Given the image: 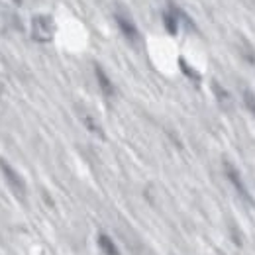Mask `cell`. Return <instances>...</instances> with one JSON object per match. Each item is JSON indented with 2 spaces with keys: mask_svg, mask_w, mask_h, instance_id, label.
Returning a JSON list of instances; mask_svg holds the SVG:
<instances>
[{
  "mask_svg": "<svg viewBox=\"0 0 255 255\" xmlns=\"http://www.w3.org/2000/svg\"><path fill=\"white\" fill-rule=\"evenodd\" d=\"M30 35L37 43H49L55 35V20L49 14H35L30 22Z\"/></svg>",
  "mask_w": 255,
  "mask_h": 255,
  "instance_id": "obj_1",
  "label": "cell"
},
{
  "mask_svg": "<svg viewBox=\"0 0 255 255\" xmlns=\"http://www.w3.org/2000/svg\"><path fill=\"white\" fill-rule=\"evenodd\" d=\"M0 173H2V177H4V181H6V185L10 187V191L14 192L20 200H26V196H28V187H26L24 177L12 167L10 161H6L4 157H0Z\"/></svg>",
  "mask_w": 255,
  "mask_h": 255,
  "instance_id": "obj_2",
  "label": "cell"
},
{
  "mask_svg": "<svg viewBox=\"0 0 255 255\" xmlns=\"http://www.w3.org/2000/svg\"><path fill=\"white\" fill-rule=\"evenodd\" d=\"M222 167H224V175H226V179L230 181V185L234 187V191L238 192L248 204H254V196H252V192H250V189H248V185L244 183V179H242L240 171L236 169V165L230 163L228 159H224Z\"/></svg>",
  "mask_w": 255,
  "mask_h": 255,
  "instance_id": "obj_3",
  "label": "cell"
},
{
  "mask_svg": "<svg viewBox=\"0 0 255 255\" xmlns=\"http://www.w3.org/2000/svg\"><path fill=\"white\" fill-rule=\"evenodd\" d=\"M114 22H116L120 33L126 37L129 43H137L139 41V30H137L133 18L128 14L126 10H116L114 12Z\"/></svg>",
  "mask_w": 255,
  "mask_h": 255,
  "instance_id": "obj_4",
  "label": "cell"
},
{
  "mask_svg": "<svg viewBox=\"0 0 255 255\" xmlns=\"http://www.w3.org/2000/svg\"><path fill=\"white\" fill-rule=\"evenodd\" d=\"M95 77H96V83H98L100 93L106 96V98H114V96H116V85L112 83V79L108 77V73H106L98 63L95 65Z\"/></svg>",
  "mask_w": 255,
  "mask_h": 255,
  "instance_id": "obj_5",
  "label": "cell"
},
{
  "mask_svg": "<svg viewBox=\"0 0 255 255\" xmlns=\"http://www.w3.org/2000/svg\"><path fill=\"white\" fill-rule=\"evenodd\" d=\"M212 93H214V96H216V102L222 106L224 110H232V108H234V98H232V95L224 89L218 81L212 83Z\"/></svg>",
  "mask_w": 255,
  "mask_h": 255,
  "instance_id": "obj_6",
  "label": "cell"
},
{
  "mask_svg": "<svg viewBox=\"0 0 255 255\" xmlns=\"http://www.w3.org/2000/svg\"><path fill=\"white\" fill-rule=\"evenodd\" d=\"M96 244H98V254L100 255H120V250L116 248L114 240L108 234H98Z\"/></svg>",
  "mask_w": 255,
  "mask_h": 255,
  "instance_id": "obj_7",
  "label": "cell"
},
{
  "mask_svg": "<svg viewBox=\"0 0 255 255\" xmlns=\"http://www.w3.org/2000/svg\"><path fill=\"white\" fill-rule=\"evenodd\" d=\"M81 122L85 124V128H87L93 135L100 137V139H104V129H102V126L96 122V118L93 116V114H89V112H81Z\"/></svg>",
  "mask_w": 255,
  "mask_h": 255,
  "instance_id": "obj_8",
  "label": "cell"
},
{
  "mask_svg": "<svg viewBox=\"0 0 255 255\" xmlns=\"http://www.w3.org/2000/svg\"><path fill=\"white\" fill-rule=\"evenodd\" d=\"M242 98H244V104H246L248 112L255 118V93L252 89H242Z\"/></svg>",
  "mask_w": 255,
  "mask_h": 255,
  "instance_id": "obj_9",
  "label": "cell"
},
{
  "mask_svg": "<svg viewBox=\"0 0 255 255\" xmlns=\"http://www.w3.org/2000/svg\"><path fill=\"white\" fill-rule=\"evenodd\" d=\"M240 51H242V57H244L246 61L255 63V51H254V47L250 45V41L242 39V43H240Z\"/></svg>",
  "mask_w": 255,
  "mask_h": 255,
  "instance_id": "obj_10",
  "label": "cell"
},
{
  "mask_svg": "<svg viewBox=\"0 0 255 255\" xmlns=\"http://www.w3.org/2000/svg\"><path fill=\"white\" fill-rule=\"evenodd\" d=\"M179 65H181V71H183L191 81H194V83H198V81H200V73H198V71H194V69H192L191 65L187 63L183 57L179 59Z\"/></svg>",
  "mask_w": 255,
  "mask_h": 255,
  "instance_id": "obj_11",
  "label": "cell"
},
{
  "mask_svg": "<svg viewBox=\"0 0 255 255\" xmlns=\"http://www.w3.org/2000/svg\"><path fill=\"white\" fill-rule=\"evenodd\" d=\"M12 2H14V4H18V6H20V4H22V2H24V0H12Z\"/></svg>",
  "mask_w": 255,
  "mask_h": 255,
  "instance_id": "obj_12",
  "label": "cell"
}]
</instances>
